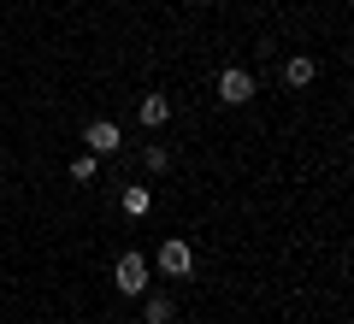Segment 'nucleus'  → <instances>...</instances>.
<instances>
[{
  "label": "nucleus",
  "instance_id": "obj_5",
  "mask_svg": "<svg viewBox=\"0 0 354 324\" xmlns=\"http://www.w3.org/2000/svg\"><path fill=\"white\" fill-rule=\"evenodd\" d=\"M136 113H142V124H148V130H160L165 118H171V100H165V95H142Z\"/></svg>",
  "mask_w": 354,
  "mask_h": 324
},
{
  "label": "nucleus",
  "instance_id": "obj_9",
  "mask_svg": "<svg viewBox=\"0 0 354 324\" xmlns=\"http://www.w3.org/2000/svg\"><path fill=\"white\" fill-rule=\"evenodd\" d=\"M148 207H153L148 189H124V212H130V218H148Z\"/></svg>",
  "mask_w": 354,
  "mask_h": 324
},
{
  "label": "nucleus",
  "instance_id": "obj_7",
  "mask_svg": "<svg viewBox=\"0 0 354 324\" xmlns=\"http://www.w3.org/2000/svg\"><path fill=\"white\" fill-rule=\"evenodd\" d=\"M148 324H177V301L171 295H148Z\"/></svg>",
  "mask_w": 354,
  "mask_h": 324
},
{
  "label": "nucleus",
  "instance_id": "obj_3",
  "mask_svg": "<svg viewBox=\"0 0 354 324\" xmlns=\"http://www.w3.org/2000/svg\"><path fill=\"white\" fill-rule=\"evenodd\" d=\"M218 100H225V106H248L254 100V77L242 71V65H225V71H218Z\"/></svg>",
  "mask_w": 354,
  "mask_h": 324
},
{
  "label": "nucleus",
  "instance_id": "obj_6",
  "mask_svg": "<svg viewBox=\"0 0 354 324\" xmlns=\"http://www.w3.org/2000/svg\"><path fill=\"white\" fill-rule=\"evenodd\" d=\"M313 77H319V65L307 59V53H301V59H290V65H283V83H290V88H307Z\"/></svg>",
  "mask_w": 354,
  "mask_h": 324
},
{
  "label": "nucleus",
  "instance_id": "obj_8",
  "mask_svg": "<svg viewBox=\"0 0 354 324\" xmlns=\"http://www.w3.org/2000/svg\"><path fill=\"white\" fill-rule=\"evenodd\" d=\"M95 171H101V153H77V160H71V183H95Z\"/></svg>",
  "mask_w": 354,
  "mask_h": 324
},
{
  "label": "nucleus",
  "instance_id": "obj_2",
  "mask_svg": "<svg viewBox=\"0 0 354 324\" xmlns=\"http://www.w3.org/2000/svg\"><path fill=\"white\" fill-rule=\"evenodd\" d=\"M160 271L171 277V283H183V277L195 271V248H189L183 236H165V242H160Z\"/></svg>",
  "mask_w": 354,
  "mask_h": 324
},
{
  "label": "nucleus",
  "instance_id": "obj_4",
  "mask_svg": "<svg viewBox=\"0 0 354 324\" xmlns=\"http://www.w3.org/2000/svg\"><path fill=\"white\" fill-rule=\"evenodd\" d=\"M118 142H124V136H118L113 118H95V124L83 130V148H88V153H118Z\"/></svg>",
  "mask_w": 354,
  "mask_h": 324
},
{
  "label": "nucleus",
  "instance_id": "obj_1",
  "mask_svg": "<svg viewBox=\"0 0 354 324\" xmlns=\"http://www.w3.org/2000/svg\"><path fill=\"white\" fill-rule=\"evenodd\" d=\"M113 289H118V295H148V260H142V254H118Z\"/></svg>",
  "mask_w": 354,
  "mask_h": 324
}]
</instances>
